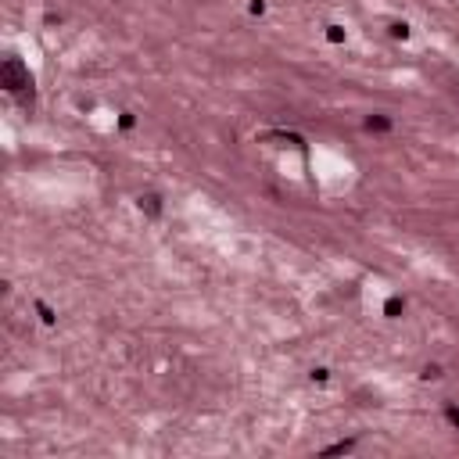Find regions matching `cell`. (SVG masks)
<instances>
[{
	"mask_svg": "<svg viewBox=\"0 0 459 459\" xmlns=\"http://www.w3.org/2000/svg\"><path fill=\"white\" fill-rule=\"evenodd\" d=\"M366 129H388V118H366Z\"/></svg>",
	"mask_w": 459,
	"mask_h": 459,
	"instance_id": "4",
	"label": "cell"
},
{
	"mask_svg": "<svg viewBox=\"0 0 459 459\" xmlns=\"http://www.w3.org/2000/svg\"><path fill=\"white\" fill-rule=\"evenodd\" d=\"M402 309H405V305H402V298H388V309H384V312H388V316H399Z\"/></svg>",
	"mask_w": 459,
	"mask_h": 459,
	"instance_id": "3",
	"label": "cell"
},
{
	"mask_svg": "<svg viewBox=\"0 0 459 459\" xmlns=\"http://www.w3.org/2000/svg\"><path fill=\"white\" fill-rule=\"evenodd\" d=\"M0 86L7 90V94L25 104V108H33V97H36V79L33 72H29V65L18 57V54H7L4 61H0Z\"/></svg>",
	"mask_w": 459,
	"mask_h": 459,
	"instance_id": "1",
	"label": "cell"
},
{
	"mask_svg": "<svg viewBox=\"0 0 459 459\" xmlns=\"http://www.w3.org/2000/svg\"><path fill=\"white\" fill-rule=\"evenodd\" d=\"M140 208H147L151 216H158V212H162V205H158V197H155V194H147V197H140Z\"/></svg>",
	"mask_w": 459,
	"mask_h": 459,
	"instance_id": "2",
	"label": "cell"
}]
</instances>
